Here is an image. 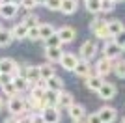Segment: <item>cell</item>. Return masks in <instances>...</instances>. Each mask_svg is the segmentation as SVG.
<instances>
[{
    "label": "cell",
    "mask_w": 125,
    "mask_h": 123,
    "mask_svg": "<svg viewBox=\"0 0 125 123\" xmlns=\"http://www.w3.org/2000/svg\"><path fill=\"white\" fill-rule=\"evenodd\" d=\"M2 92H4L10 99L19 95V93H17V90H15V86H13V82H10V84H4V86H2Z\"/></svg>",
    "instance_id": "32"
},
{
    "label": "cell",
    "mask_w": 125,
    "mask_h": 123,
    "mask_svg": "<svg viewBox=\"0 0 125 123\" xmlns=\"http://www.w3.org/2000/svg\"><path fill=\"white\" fill-rule=\"evenodd\" d=\"M103 77H99L97 73L95 75H90L88 78H86V86L90 88V90H94V92H99V88L103 86Z\"/></svg>",
    "instance_id": "18"
},
{
    "label": "cell",
    "mask_w": 125,
    "mask_h": 123,
    "mask_svg": "<svg viewBox=\"0 0 125 123\" xmlns=\"http://www.w3.org/2000/svg\"><path fill=\"white\" fill-rule=\"evenodd\" d=\"M112 2H114V4H116V2H125V0H112Z\"/></svg>",
    "instance_id": "46"
},
{
    "label": "cell",
    "mask_w": 125,
    "mask_h": 123,
    "mask_svg": "<svg viewBox=\"0 0 125 123\" xmlns=\"http://www.w3.org/2000/svg\"><path fill=\"white\" fill-rule=\"evenodd\" d=\"M99 118H101V121L103 123H114L116 121V118H118V112H116V108H112V106H103V108H99Z\"/></svg>",
    "instance_id": "10"
},
{
    "label": "cell",
    "mask_w": 125,
    "mask_h": 123,
    "mask_svg": "<svg viewBox=\"0 0 125 123\" xmlns=\"http://www.w3.org/2000/svg\"><path fill=\"white\" fill-rule=\"evenodd\" d=\"M62 54H63V51H62V47L60 49H45V56H47V60L49 62H60V58H62Z\"/></svg>",
    "instance_id": "23"
},
{
    "label": "cell",
    "mask_w": 125,
    "mask_h": 123,
    "mask_svg": "<svg viewBox=\"0 0 125 123\" xmlns=\"http://www.w3.org/2000/svg\"><path fill=\"white\" fill-rule=\"evenodd\" d=\"M19 123H32V114L24 112V116H19Z\"/></svg>",
    "instance_id": "41"
},
{
    "label": "cell",
    "mask_w": 125,
    "mask_h": 123,
    "mask_svg": "<svg viewBox=\"0 0 125 123\" xmlns=\"http://www.w3.org/2000/svg\"><path fill=\"white\" fill-rule=\"evenodd\" d=\"M62 47V41H60V37L54 34V36H51L49 39H45V49H60Z\"/></svg>",
    "instance_id": "30"
},
{
    "label": "cell",
    "mask_w": 125,
    "mask_h": 123,
    "mask_svg": "<svg viewBox=\"0 0 125 123\" xmlns=\"http://www.w3.org/2000/svg\"><path fill=\"white\" fill-rule=\"evenodd\" d=\"M11 4H15V6H17V8H19V6H21V4H22V0H11Z\"/></svg>",
    "instance_id": "44"
},
{
    "label": "cell",
    "mask_w": 125,
    "mask_h": 123,
    "mask_svg": "<svg viewBox=\"0 0 125 123\" xmlns=\"http://www.w3.org/2000/svg\"><path fill=\"white\" fill-rule=\"evenodd\" d=\"M78 8V0H62V8H60V11H62L63 15H71V13H75Z\"/></svg>",
    "instance_id": "19"
},
{
    "label": "cell",
    "mask_w": 125,
    "mask_h": 123,
    "mask_svg": "<svg viewBox=\"0 0 125 123\" xmlns=\"http://www.w3.org/2000/svg\"><path fill=\"white\" fill-rule=\"evenodd\" d=\"M95 69H97V75H99V77H104V75H108V73L114 69V60L103 56L97 63H95Z\"/></svg>",
    "instance_id": "8"
},
{
    "label": "cell",
    "mask_w": 125,
    "mask_h": 123,
    "mask_svg": "<svg viewBox=\"0 0 125 123\" xmlns=\"http://www.w3.org/2000/svg\"><path fill=\"white\" fill-rule=\"evenodd\" d=\"M4 123H19V118L17 116H10L8 119H4Z\"/></svg>",
    "instance_id": "42"
},
{
    "label": "cell",
    "mask_w": 125,
    "mask_h": 123,
    "mask_svg": "<svg viewBox=\"0 0 125 123\" xmlns=\"http://www.w3.org/2000/svg\"><path fill=\"white\" fill-rule=\"evenodd\" d=\"M19 69H21V67L17 65V62L11 60V58H2V60H0V73H4V75L19 77Z\"/></svg>",
    "instance_id": "4"
},
{
    "label": "cell",
    "mask_w": 125,
    "mask_h": 123,
    "mask_svg": "<svg viewBox=\"0 0 125 123\" xmlns=\"http://www.w3.org/2000/svg\"><path fill=\"white\" fill-rule=\"evenodd\" d=\"M21 22L26 26V28H34V26H39V19H37V15H34V13H28V15H26L24 19L21 20Z\"/></svg>",
    "instance_id": "28"
},
{
    "label": "cell",
    "mask_w": 125,
    "mask_h": 123,
    "mask_svg": "<svg viewBox=\"0 0 125 123\" xmlns=\"http://www.w3.org/2000/svg\"><path fill=\"white\" fill-rule=\"evenodd\" d=\"M56 73H54V67L51 65V63H43V65H39V77L43 78V80H47V78L54 77Z\"/></svg>",
    "instance_id": "25"
},
{
    "label": "cell",
    "mask_w": 125,
    "mask_h": 123,
    "mask_svg": "<svg viewBox=\"0 0 125 123\" xmlns=\"http://www.w3.org/2000/svg\"><path fill=\"white\" fill-rule=\"evenodd\" d=\"M121 32H125V28H123V22L121 20H108V34H110V37H116V36H120Z\"/></svg>",
    "instance_id": "20"
},
{
    "label": "cell",
    "mask_w": 125,
    "mask_h": 123,
    "mask_svg": "<svg viewBox=\"0 0 125 123\" xmlns=\"http://www.w3.org/2000/svg\"><path fill=\"white\" fill-rule=\"evenodd\" d=\"M34 2H36V6H45L47 0H34Z\"/></svg>",
    "instance_id": "43"
},
{
    "label": "cell",
    "mask_w": 125,
    "mask_h": 123,
    "mask_svg": "<svg viewBox=\"0 0 125 123\" xmlns=\"http://www.w3.org/2000/svg\"><path fill=\"white\" fill-rule=\"evenodd\" d=\"M92 32H94L95 37H99V39H110V34H108V20H103V19H94L92 20V24H90Z\"/></svg>",
    "instance_id": "1"
},
{
    "label": "cell",
    "mask_w": 125,
    "mask_h": 123,
    "mask_svg": "<svg viewBox=\"0 0 125 123\" xmlns=\"http://www.w3.org/2000/svg\"><path fill=\"white\" fill-rule=\"evenodd\" d=\"M13 41L11 36V30H6V28H0V47H8Z\"/></svg>",
    "instance_id": "27"
},
{
    "label": "cell",
    "mask_w": 125,
    "mask_h": 123,
    "mask_svg": "<svg viewBox=\"0 0 125 123\" xmlns=\"http://www.w3.org/2000/svg\"><path fill=\"white\" fill-rule=\"evenodd\" d=\"M73 73L77 75V77H84V78H88L90 75H92V65H90V62L78 60V63H77V67L73 69Z\"/></svg>",
    "instance_id": "14"
},
{
    "label": "cell",
    "mask_w": 125,
    "mask_h": 123,
    "mask_svg": "<svg viewBox=\"0 0 125 123\" xmlns=\"http://www.w3.org/2000/svg\"><path fill=\"white\" fill-rule=\"evenodd\" d=\"M0 28H2V26H0Z\"/></svg>",
    "instance_id": "50"
},
{
    "label": "cell",
    "mask_w": 125,
    "mask_h": 123,
    "mask_svg": "<svg viewBox=\"0 0 125 123\" xmlns=\"http://www.w3.org/2000/svg\"><path fill=\"white\" fill-rule=\"evenodd\" d=\"M8 110H10L11 116H17V118H19V114L26 112V101L21 99L19 95H17V97H11L10 101H8Z\"/></svg>",
    "instance_id": "3"
},
{
    "label": "cell",
    "mask_w": 125,
    "mask_h": 123,
    "mask_svg": "<svg viewBox=\"0 0 125 123\" xmlns=\"http://www.w3.org/2000/svg\"><path fill=\"white\" fill-rule=\"evenodd\" d=\"M112 71L116 73V77H118V78H125V60L114 62V69H112Z\"/></svg>",
    "instance_id": "29"
},
{
    "label": "cell",
    "mask_w": 125,
    "mask_h": 123,
    "mask_svg": "<svg viewBox=\"0 0 125 123\" xmlns=\"http://www.w3.org/2000/svg\"><path fill=\"white\" fill-rule=\"evenodd\" d=\"M26 34H28V28H26L22 22H19V24H15L13 28H11L13 39H26Z\"/></svg>",
    "instance_id": "21"
},
{
    "label": "cell",
    "mask_w": 125,
    "mask_h": 123,
    "mask_svg": "<svg viewBox=\"0 0 125 123\" xmlns=\"http://www.w3.org/2000/svg\"><path fill=\"white\" fill-rule=\"evenodd\" d=\"M78 54L82 56L84 62H90L92 58L97 54V43H95L94 39H88V41H84L82 45H80V51H78Z\"/></svg>",
    "instance_id": "2"
},
{
    "label": "cell",
    "mask_w": 125,
    "mask_h": 123,
    "mask_svg": "<svg viewBox=\"0 0 125 123\" xmlns=\"http://www.w3.org/2000/svg\"><path fill=\"white\" fill-rule=\"evenodd\" d=\"M0 75H2V73H0Z\"/></svg>",
    "instance_id": "49"
},
{
    "label": "cell",
    "mask_w": 125,
    "mask_h": 123,
    "mask_svg": "<svg viewBox=\"0 0 125 123\" xmlns=\"http://www.w3.org/2000/svg\"><path fill=\"white\" fill-rule=\"evenodd\" d=\"M32 123H45V119H43L41 112H36V114H32Z\"/></svg>",
    "instance_id": "40"
},
{
    "label": "cell",
    "mask_w": 125,
    "mask_h": 123,
    "mask_svg": "<svg viewBox=\"0 0 125 123\" xmlns=\"http://www.w3.org/2000/svg\"><path fill=\"white\" fill-rule=\"evenodd\" d=\"M41 116H43V119H45V123H60V110L54 108V106L45 108L41 112Z\"/></svg>",
    "instance_id": "13"
},
{
    "label": "cell",
    "mask_w": 125,
    "mask_h": 123,
    "mask_svg": "<svg viewBox=\"0 0 125 123\" xmlns=\"http://www.w3.org/2000/svg\"><path fill=\"white\" fill-rule=\"evenodd\" d=\"M123 123H125V119H123Z\"/></svg>",
    "instance_id": "48"
},
{
    "label": "cell",
    "mask_w": 125,
    "mask_h": 123,
    "mask_svg": "<svg viewBox=\"0 0 125 123\" xmlns=\"http://www.w3.org/2000/svg\"><path fill=\"white\" fill-rule=\"evenodd\" d=\"M56 36L60 37L62 45L63 43H71V41H75V37H77V30L71 28V26H63V28H60V30L56 32Z\"/></svg>",
    "instance_id": "9"
},
{
    "label": "cell",
    "mask_w": 125,
    "mask_h": 123,
    "mask_svg": "<svg viewBox=\"0 0 125 123\" xmlns=\"http://www.w3.org/2000/svg\"><path fill=\"white\" fill-rule=\"evenodd\" d=\"M22 71L19 73L21 77H24L26 80H28V84H36L37 80H41V77H39V65H26V67H21Z\"/></svg>",
    "instance_id": "5"
},
{
    "label": "cell",
    "mask_w": 125,
    "mask_h": 123,
    "mask_svg": "<svg viewBox=\"0 0 125 123\" xmlns=\"http://www.w3.org/2000/svg\"><path fill=\"white\" fill-rule=\"evenodd\" d=\"M45 86H47V90H51V92H63V80L58 75H54V77H51V78H47L45 80Z\"/></svg>",
    "instance_id": "15"
},
{
    "label": "cell",
    "mask_w": 125,
    "mask_h": 123,
    "mask_svg": "<svg viewBox=\"0 0 125 123\" xmlns=\"http://www.w3.org/2000/svg\"><path fill=\"white\" fill-rule=\"evenodd\" d=\"M45 8L51 11H60V8H62V0H47L45 2Z\"/></svg>",
    "instance_id": "33"
},
{
    "label": "cell",
    "mask_w": 125,
    "mask_h": 123,
    "mask_svg": "<svg viewBox=\"0 0 125 123\" xmlns=\"http://www.w3.org/2000/svg\"><path fill=\"white\" fill-rule=\"evenodd\" d=\"M86 123H103V121H101L99 114L95 112V114H90L88 118H86Z\"/></svg>",
    "instance_id": "37"
},
{
    "label": "cell",
    "mask_w": 125,
    "mask_h": 123,
    "mask_svg": "<svg viewBox=\"0 0 125 123\" xmlns=\"http://www.w3.org/2000/svg\"><path fill=\"white\" fill-rule=\"evenodd\" d=\"M22 8H24V10H28V11H30V10H34V8H36V2H34V0H22Z\"/></svg>",
    "instance_id": "38"
},
{
    "label": "cell",
    "mask_w": 125,
    "mask_h": 123,
    "mask_svg": "<svg viewBox=\"0 0 125 123\" xmlns=\"http://www.w3.org/2000/svg\"><path fill=\"white\" fill-rule=\"evenodd\" d=\"M13 86H15V90H17V93H21V92H26V90H28V86H30V84H28V80H26L24 77H21V75H19V77H13Z\"/></svg>",
    "instance_id": "24"
},
{
    "label": "cell",
    "mask_w": 125,
    "mask_h": 123,
    "mask_svg": "<svg viewBox=\"0 0 125 123\" xmlns=\"http://www.w3.org/2000/svg\"><path fill=\"white\" fill-rule=\"evenodd\" d=\"M2 106H4V99L0 97V110H2Z\"/></svg>",
    "instance_id": "45"
},
{
    "label": "cell",
    "mask_w": 125,
    "mask_h": 123,
    "mask_svg": "<svg viewBox=\"0 0 125 123\" xmlns=\"http://www.w3.org/2000/svg\"><path fill=\"white\" fill-rule=\"evenodd\" d=\"M67 112H69V118L73 119V121H80V119H84V106L82 104H71V106L67 108Z\"/></svg>",
    "instance_id": "16"
},
{
    "label": "cell",
    "mask_w": 125,
    "mask_h": 123,
    "mask_svg": "<svg viewBox=\"0 0 125 123\" xmlns=\"http://www.w3.org/2000/svg\"><path fill=\"white\" fill-rule=\"evenodd\" d=\"M103 54H104V58L114 60V58H118L121 54V47L116 45L114 39H108V41H106V45H104V49H103Z\"/></svg>",
    "instance_id": "11"
},
{
    "label": "cell",
    "mask_w": 125,
    "mask_h": 123,
    "mask_svg": "<svg viewBox=\"0 0 125 123\" xmlns=\"http://www.w3.org/2000/svg\"><path fill=\"white\" fill-rule=\"evenodd\" d=\"M86 2V10L90 13H99L101 11V0H84Z\"/></svg>",
    "instance_id": "31"
},
{
    "label": "cell",
    "mask_w": 125,
    "mask_h": 123,
    "mask_svg": "<svg viewBox=\"0 0 125 123\" xmlns=\"http://www.w3.org/2000/svg\"><path fill=\"white\" fill-rule=\"evenodd\" d=\"M43 101L47 102V108H49V106H54V108H56L58 92H51V90H47V92H45V95H43Z\"/></svg>",
    "instance_id": "26"
},
{
    "label": "cell",
    "mask_w": 125,
    "mask_h": 123,
    "mask_svg": "<svg viewBox=\"0 0 125 123\" xmlns=\"http://www.w3.org/2000/svg\"><path fill=\"white\" fill-rule=\"evenodd\" d=\"M78 63V56L73 54V52H63L62 58H60V65L65 69V71H73Z\"/></svg>",
    "instance_id": "6"
},
{
    "label": "cell",
    "mask_w": 125,
    "mask_h": 123,
    "mask_svg": "<svg viewBox=\"0 0 125 123\" xmlns=\"http://www.w3.org/2000/svg\"><path fill=\"white\" fill-rule=\"evenodd\" d=\"M112 10H114L112 0H101V11H112Z\"/></svg>",
    "instance_id": "35"
},
{
    "label": "cell",
    "mask_w": 125,
    "mask_h": 123,
    "mask_svg": "<svg viewBox=\"0 0 125 123\" xmlns=\"http://www.w3.org/2000/svg\"><path fill=\"white\" fill-rule=\"evenodd\" d=\"M123 51H125V45H123Z\"/></svg>",
    "instance_id": "47"
},
{
    "label": "cell",
    "mask_w": 125,
    "mask_h": 123,
    "mask_svg": "<svg viewBox=\"0 0 125 123\" xmlns=\"http://www.w3.org/2000/svg\"><path fill=\"white\" fill-rule=\"evenodd\" d=\"M71 104H75V101H73V95H71L69 92H60V93H58V102H56L58 110H62V108L67 110Z\"/></svg>",
    "instance_id": "12"
},
{
    "label": "cell",
    "mask_w": 125,
    "mask_h": 123,
    "mask_svg": "<svg viewBox=\"0 0 125 123\" xmlns=\"http://www.w3.org/2000/svg\"><path fill=\"white\" fill-rule=\"evenodd\" d=\"M17 11H19V8L15 4H2L0 6V17H4V19H13L17 15Z\"/></svg>",
    "instance_id": "17"
},
{
    "label": "cell",
    "mask_w": 125,
    "mask_h": 123,
    "mask_svg": "<svg viewBox=\"0 0 125 123\" xmlns=\"http://www.w3.org/2000/svg\"><path fill=\"white\" fill-rule=\"evenodd\" d=\"M11 80H13V77H11V75H4V73L0 75V86H4V84H10Z\"/></svg>",
    "instance_id": "39"
},
{
    "label": "cell",
    "mask_w": 125,
    "mask_h": 123,
    "mask_svg": "<svg viewBox=\"0 0 125 123\" xmlns=\"http://www.w3.org/2000/svg\"><path fill=\"white\" fill-rule=\"evenodd\" d=\"M99 99H103V101H110V99L116 97V93H118V90H116V86L112 84V82H103V86L99 88Z\"/></svg>",
    "instance_id": "7"
},
{
    "label": "cell",
    "mask_w": 125,
    "mask_h": 123,
    "mask_svg": "<svg viewBox=\"0 0 125 123\" xmlns=\"http://www.w3.org/2000/svg\"><path fill=\"white\" fill-rule=\"evenodd\" d=\"M56 32H54V26L49 24V22H43V24H39V39H49L51 36H54Z\"/></svg>",
    "instance_id": "22"
},
{
    "label": "cell",
    "mask_w": 125,
    "mask_h": 123,
    "mask_svg": "<svg viewBox=\"0 0 125 123\" xmlns=\"http://www.w3.org/2000/svg\"><path fill=\"white\" fill-rule=\"evenodd\" d=\"M26 39H30V41H37V39H39V26H34V28H28V34H26Z\"/></svg>",
    "instance_id": "34"
},
{
    "label": "cell",
    "mask_w": 125,
    "mask_h": 123,
    "mask_svg": "<svg viewBox=\"0 0 125 123\" xmlns=\"http://www.w3.org/2000/svg\"><path fill=\"white\" fill-rule=\"evenodd\" d=\"M114 43H116L118 47H121V51H123V45H125V32H121L120 36L114 37Z\"/></svg>",
    "instance_id": "36"
}]
</instances>
